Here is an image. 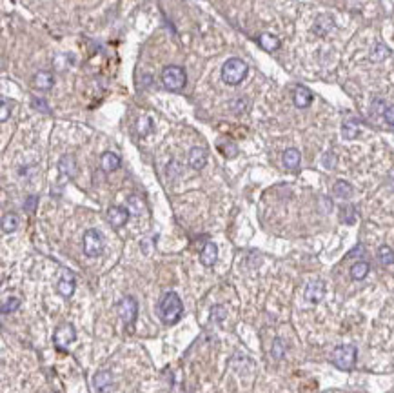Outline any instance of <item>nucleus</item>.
<instances>
[{
	"instance_id": "obj_1",
	"label": "nucleus",
	"mask_w": 394,
	"mask_h": 393,
	"mask_svg": "<svg viewBox=\"0 0 394 393\" xmlns=\"http://www.w3.org/2000/svg\"><path fill=\"white\" fill-rule=\"evenodd\" d=\"M158 315L162 319V322L165 324H176L183 315V304L180 301L178 293L168 291L162 297L158 304Z\"/></svg>"
},
{
	"instance_id": "obj_2",
	"label": "nucleus",
	"mask_w": 394,
	"mask_h": 393,
	"mask_svg": "<svg viewBox=\"0 0 394 393\" xmlns=\"http://www.w3.org/2000/svg\"><path fill=\"white\" fill-rule=\"evenodd\" d=\"M247 71L249 68L242 58H229L222 66V81L227 86H238L247 76Z\"/></svg>"
},
{
	"instance_id": "obj_3",
	"label": "nucleus",
	"mask_w": 394,
	"mask_h": 393,
	"mask_svg": "<svg viewBox=\"0 0 394 393\" xmlns=\"http://www.w3.org/2000/svg\"><path fill=\"white\" fill-rule=\"evenodd\" d=\"M160 78H162L163 88L169 89V91H180L183 86L188 84V73H185V69L175 64L165 66V68L162 69Z\"/></svg>"
},
{
	"instance_id": "obj_4",
	"label": "nucleus",
	"mask_w": 394,
	"mask_h": 393,
	"mask_svg": "<svg viewBox=\"0 0 394 393\" xmlns=\"http://www.w3.org/2000/svg\"><path fill=\"white\" fill-rule=\"evenodd\" d=\"M330 361H333V364L338 369L349 371V369H352L356 364V348L352 344L336 346L333 355H330Z\"/></svg>"
},
{
	"instance_id": "obj_5",
	"label": "nucleus",
	"mask_w": 394,
	"mask_h": 393,
	"mask_svg": "<svg viewBox=\"0 0 394 393\" xmlns=\"http://www.w3.org/2000/svg\"><path fill=\"white\" fill-rule=\"evenodd\" d=\"M82 248H84L86 257H98L100 253L103 251V237L98 229H88L84 233V239H82Z\"/></svg>"
},
{
	"instance_id": "obj_6",
	"label": "nucleus",
	"mask_w": 394,
	"mask_h": 393,
	"mask_svg": "<svg viewBox=\"0 0 394 393\" xmlns=\"http://www.w3.org/2000/svg\"><path fill=\"white\" fill-rule=\"evenodd\" d=\"M116 311H118L120 319L123 321V324L128 326H133L136 321V315H138V304H136L135 297L128 295V297H123L122 301L116 304Z\"/></svg>"
},
{
	"instance_id": "obj_7",
	"label": "nucleus",
	"mask_w": 394,
	"mask_h": 393,
	"mask_svg": "<svg viewBox=\"0 0 394 393\" xmlns=\"http://www.w3.org/2000/svg\"><path fill=\"white\" fill-rule=\"evenodd\" d=\"M76 339V331L73 328V324H62L56 328L55 331V346L62 351L64 348H68L73 341Z\"/></svg>"
},
{
	"instance_id": "obj_8",
	"label": "nucleus",
	"mask_w": 394,
	"mask_h": 393,
	"mask_svg": "<svg viewBox=\"0 0 394 393\" xmlns=\"http://www.w3.org/2000/svg\"><path fill=\"white\" fill-rule=\"evenodd\" d=\"M303 295H305L307 302H313V304L320 302L323 299V295H325V284H323V281H320V279L309 281L305 289H303Z\"/></svg>"
},
{
	"instance_id": "obj_9",
	"label": "nucleus",
	"mask_w": 394,
	"mask_h": 393,
	"mask_svg": "<svg viewBox=\"0 0 394 393\" xmlns=\"http://www.w3.org/2000/svg\"><path fill=\"white\" fill-rule=\"evenodd\" d=\"M129 215H131V211H129L128 208H122V206H111V208L108 209V222L111 224V228L118 229V228H122V226L128 224Z\"/></svg>"
},
{
	"instance_id": "obj_10",
	"label": "nucleus",
	"mask_w": 394,
	"mask_h": 393,
	"mask_svg": "<svg viewBox=\"0 0 394 393\" xmlns=\"http://www.w3.org/2000/svg\"><path fill=\"white\" fill-rule=\"evenodd\" d=\"M313 101H315V95H313V91H310L309 88H305V86H296L295 91H293V102H295L296 108L300 109L309 108V106L313 104Z\"/></svg>"
},
{
	"instance_id": "obj_11",
	"label": "nucleus",
	"mask_w": 394,
	"mask_h": 393,
	"mask_svg": "<svg viewBox=\"0 0 394 393\" xmlns=\"http://www.w3.org/2000/svg\"><path fill=\"white\" fill-rule=\"evenodd\" d=\"M207 164V151L203 148H200V146H195V148H191V151H189V166H191L193 169H196V171H200V169H203Z\"/></svg>"
},
{
	"instance_id": "obj_12",
	"label": "nucleus",
	"mask_w": 394,
	"mask_h": 393,
	"mask_svg": "<svg viewBox=\"0 0 394 393\" xmlns=\"http://www.w3.org/2000/svg\"><path fill=\"white\" fill-rule=\"evenodd\" d=\"M113 386V377L109 371H98L93 377V388L96 393H109Z\"/></svg>"
},
{
	"instance_id": "obj_13",
	"label": "nucleus",
	"mask_w": 394,
	"mask_h": 393,
	"mask_svg": "<svg viewBox=\"0 0 394 393\" xmlns=\"http://www.w3.org/2000/svg\"><path fill=\"white\" fill-rule=\"evenodd\" d=\"M33 84H35V88L40 89V91H48V89H51L53 84H55V75H53L51 71H48V69L38 71L35 75V78H33Z\"/></svg>"
},
{
	"instance_id": "obj_14",
	"label": "nucleus",
	"mask_w": 394,
	"mask_h": 393,
	"mask_svg": "<svg viewBox=\"0 0 394 393\" xmlns=\"http://www.w3.org/2000/svg\"><path fill=\"white\" fill-rule=\"evenodd\" d=\"M333 29H335V21H333V16L330 15H320L318 18H316L313 31H315L318 36H325V35H329Z\"/></svg>"
},
{
	"instance_id": "obj_15",
	"label": "nucleus",
	"mask_w": 394,
	"mask_h": 393,
	"mask_svg": "<svg viewBox=\"0 0 394 393\" xmlns=\"http://www.w3.org/2000/svg\"><path fill=\"white\" fill-rule=\"evenodd\" d=\"M216 259H218V248H216V244H213V242H207L202 248V251H200V262H202L205 268H211L216 262Z\"/></svg>"
},
{
	"instance_id": "obj_16",
	"label": "nucleus",
	"mask_w": 394,
	"mask_h": 393,
	"mask_svg": "<svg viewBox=\"0 0 394 393\" xmlns=\"http://www.w3.org/2000/svg\"><path fill=\"white\" fill-rule=\"evenodd\" d=\"M56 289H58V293L62 297H71L73 293H75V277H73L71 271H66L64 275H62V279H60L58 284H56Z\"/></svg>"
},
{
	"instance_id": "obj_17",
	"label": "nucleus",
	"mask_w": 394,
	"mask_h": 393,
	"mask_svg": "<svg viewBox=\"0 0 394 393\" xmlns=\"http://www.w3.org/2000/svg\"><path fill=\"white\" fill-rule=\"evenodd\" d=\"M120 164H122L120 156L116 155V153H113V151H106L102 156H100V166H102V169L106 173L116 171V169L120 168Z\"/></svg>"
},
{
	"instance_id": "obj_18",
	"label": "nucleus",
	"mask_w": 394,
	"mask_h": 393,
	"mask_svg": "<svg viewBox=\"0 0 394 393\" xmlns=\"http://www.w3.org/2000/svg\"><path fill=\"white\" fill-rule=\"evenodd\" d=\"M282 161H283V166H285L287 169L296 171V169L300 168V162H302V155H300V151L296 148H289V149L283 151Z\"/></svg>"
},
{
	"instance_id": "obj_19",
	"label": "nucleus",
	"mask_w": 394,
	"mask_h": 393,
	"mask_svg": "<svg viewBox=\"0 0 394 393\" xmlns=\"http://www.w3.org/2000/svg\"><path fill=\"white\" fill-rule=\"evenodd\" d=\"M58 171L62 176H68V179H73L76 173V162L75 156L73 155H64L58 161Z\"/></svg>"
},
{
	"instance_id": "obj_20",
	"label": "nucleus",
	"mask_w": 394,
	"mask_h": 393,
	"mask_svg": "<svg viewBox=\"0 0 394 393\" xmlns=\"http://www.w3.org/2000/svg\"><path fill=\"white\" fill-rule=\"evenodd\" d=\"M360 135V124L356 119H347L342 126V136L347 139V141H352L356 136Z\"/></svg>"
},
{
	"instance_id": "obj_21",
	"label": "nucleus",
	"mask_w": 394,
	"mask_h": 393,
	"mask_svg": "<svg viewBox=\"0 0 394 393\" xmlns=\"http://www.w3.org/2000/svg\"><path fill=\"white\" fill-rule=\"evenodd\" d=\"M369 269H370L369 262L365 261L355 262V264L350 266V279H352V281H363V279L369 275Z\"/></svg>"
},
{
	"instance_id": "obj_22",
	"label": "nucleus",
	"mask_w": 394,
	"mask_h": 393,
	"mask_svg": "<svg viewBox=\"0 0 394 393\" xmlns=\"http://www.w3.org/2000/svg\"><path fill=\"white\" fill-rule=\"evenodd\" d=\"M258 44L262 46V49H265V51H276V49L280 48V38L275 35H271V33H263V35H260L258 38Z\"/></svg>"
},
{
	"instance_id": "obj_23",
	"label": "nucleus",
	"mask_w": 394,
	"mask_h": 393,
	"mask_svg": "<svg viewBox=\"0 0 394 393\" xmlns=\"http://www.w3.org/2000/svg\"><path fill=\"white\" fill-rule=\"evenodd\" d=\"M352 186L349 184L347 181H336L335 186H333V193H335V196H338V199H343V201H347V199H350L352 196Z\"/></svg>"
},
{
	"instance_id": "obj_24",
	"label": "nucleus",
	"mask_w": 394,
	"mask_h": 393,
	"mask_svg": "<svg viewBox=\"0 0 394 393\" xmlns=\"http://www.w3.org/2000/svg\"><path fill=\"white\" fill-rule=\"evenodd\" d=\"M18 215L16 213H6L4 217H2V229L4 233H13L18 229Z\"/></svg>"
},
{
	"instance_id": "obj_25",
	"label": "nucleus",
	"mask_w": 394,
	"mask_h": 393,
	"mask_svg": "<svg viewBox=\"0 0 394 393\" xmlns=\"http://www.w3.org/2000/svg\"><path fill=\"white\" fill-rule=\"evenodd\" d=\"M378 261L382 262L383 266H392L394 264V251L390 246H380L378 249Z\"/></svg>"
},
{
	"instance_id": "obj_26",
	"label": "nucleus",
	"mask_w": 394,
	"mask_h": 393,
	"mask_svg": "<svg viewBox=\"0 0 394 393\" xmlns=\"http://www.w3.org/2000/svg\"><path fill=\"white\" fill-rule=\"evenodd\" d=\"M390 55L389 48H387L385 44H382V42H378V44L372 48V51H370V61H375V62H382L385 61L387 56Z\"/></svg>"
},
{
	"instance_id": "obj_27",
	"label": "nucleus",
	"mask_w": 394,
	"mask_h": 393,
	"mask_svg": "<svg viewBox=\"0 0 394 393\" xmlns=\"http://www.w3.org/2000/svg\"><path fill=\"white\" fill-rule=\"evenodd\" d=\"M153 121L149 119V116H140L138 122H136V131H138L140 136H148L149 133L153 131Z\"/></svg>"
},
{
	"instance_id": "obj_28",
	"label": "nucleus",
	"mask_w": 394,
	"mask_h": 393,
	"mask_svg": "<svg viewBox=\"0 0 394 393\" xmlns=\"http://www.w3.org/2000/svg\"><path fill=\"white\" fill-rule=\"evenodd\" d=\"M128 209L133 213V215H140V213H142V209H143L142 199H140V196H136V195H129L128 196Z\"/></svg>"
},
{
	"instance_id": "obj_29",
	"label": "nucleus",
	"mask_w": 394,
	"mask_h": 393,
	"mask_svg": "<svg viewBox=\"0 0 394 393\" xmlns=\"http://www.w3.org/2000/svg\"><path fill=\"white\" fill-rule=\"evenodd\" d=\"M340 219H342V222H347V224H355L356 209L352 206H343L342 211H340Z\"/></svg>"
},
{
	"instance_id": "obj_30",
	"label": "nucleus",
	"mask_w": 394,
	"mask_h": 393,
	"mask_svg": "<svg viewBox=\"0 0 394 393\" xmlns=\"http://www.w3.org/2000/svg\"><path fill=\"white\" fill-rule=\"evenodd\" d=\"M229 108H231L236 115H240V113L247 111V108H249V101H247L245 96H238V99H235V101L229 104Z\"/></svg>"
},
{
	"instance_id": "obj_31",
	"label": "nucleus",
	"mask_w": 394,
	"mask_h": 393,
	"mask_svg": "<svg viewBox=\"0 0 394 393\" xmlns=\"http://www.w3.org/2000/svg\"><path fill=\"white\" fill-rule=\"evenodd\" d=\"M271 355H273V359H276V361H280V359L285 355V344H283L282 339H275V342H273Z\"/></svg>"
},
{
	"instance_id": "obj_32",
	"label": "nucleus",
	"mask_w": 394,
	"mask_h": 393,
	"mask_svg": "<svg viewBox=\"0 0 394 393\" xmlns=\"http://www.w3.org/2000/svg\"><path fill=\"white\" fill-rule=\"evenodd\" d=\"M16 308H20V299H16V297H9L6 302H2V313H4V315L13 313Z\"/></svg>"
},
{
	"instance_id": "obj_33",
	"label": "nucleus",
	"mask_w": 394,
	"mask_h": 393,
	"mask_svg": "<svg viewBox=\"0 0 394 393\" xmlns=\"http://www.w3.org/2000/svg\"><path fill=\"white\" fill-rule=\"evenodd\" d=\"M227 317V311L223 306H215L211 309V322H223Z\"/></svg>"
},
{
	"instance_id": "obj_34",
	"label": "nucleus",
	"mask_w": 394,
	"mask_h": 393,
	"mask_svg": "<svg viewBox=\"0 0 394 393\" xmlns=\"http://www.w3.org/2000/svg\"><path fill=\"white\" fill-rule=\"evenodd\" d=\"M31 106H33V109H36V111H40V113H49V111H51V109H49V106H48V102H46L44 99H33Z\"/></svg>"
},
{
	"instance_id": "obj_35",
	"label": "nucleus",
	"mask_w": 394,
	"mask_h": 393,
	"mask_svg": "<svg viewBox=\"0 0 394 393\" xmlns=\"http://www.w3.org/2000/svg\"><path fill=\"white\" fill-rule=\"evenodd\" d=\"M220 149H222V153L227 156V159H235V156L238 155V149H236V146L231 144V142H229L227 146H222Z\"/></svg>"
},
{
	"instance_id": "obj_36",
	"label": "nucleus",
	"mask_w": 394,
	"mask_h": 393,
	"mask_svg": "<svg viewBox=\"0 0 394 393\" xmlns=\"http://www.w3.org/2000/svg\"><path fill=\"white\" fill-rule=\"evenodd\" d=\"M9 113H11V109H9V104L6 99H2V104H0V122H6L9 119Z\"/></svg>"
},
{
	"instance_id": "obj_37",
	"label": "nucleus",
	"mask_w": 394,
	"mask_h": 393,
	"mask_svg": "<svg viewBox=\"0 0 394 393\" xmlns=\"http://www.w3.org/2000/svg\"><path fill=\"white\" fill-rule=\"evenodd\" d=\"M36 204H38V196L31 195V196H28V199H26L24 209H26L28 213H33V211H35V208H36Z\"/></svg>"
},
{
	"instance_id": "obj_38",
	"label": "nucleus",
	"mask_w": 394,
	"mask_h": 393,
	"mask_svg": "<svg viewBox=\"0 0 394 393\" xmlns=\"http://www.w3.org/2000/svg\"><path fill=\"white\" fill-rule=\"evenodd\" d=\"M335 164H336V156H335V153H325L323 155V166H325L327 169H333L335 168Z\"/></svg>"
},
{
	"instance_id": "obj_39",
	"label": "nucleus",
	"mask_w": 394,
	"mask_h": 393,
	"mask_svg": "<svg viewBox=\"0 0 394 393\" xmlns=\"http://www.w3.org/2000/svg\"><path fill=\"white\" fill-rule=\"evenodd\" d=\"M383 119H385L387 124L394 126V104L392 106H387V108L383 109Z\"/></svg>"
},
{
	"instance_id": "obj_40",
	"label": "nucleus",
	"mask_w": 394,
	"mask_h": 393,
	"mask_svg": "<svg viewBox=\"0 0 394 393\" xmlns=\"http://www.w3.org/2000/svg\"><path fill=\"white\" fill-rule=\"evenodd\" d=\"M180 164L176 161H173V162H169V166H168V176H178L180 175Z\"/></svg>"
},
{
	"instance_id": "obj_41",
	"label": "nucleus",
	"mask_w": 394,
	"mask_h": 393,
	"mask_svg": "<svg viewBox=\"0 0 394 393\" xmlns=\"http://www.w3.org/2000/svg\"><path fill=\"white\" fill-rule=\"evenodd\" d=\"M390 186H392V189H394V179H392V182H390Z\"/></svg>"
}]
</instances>
